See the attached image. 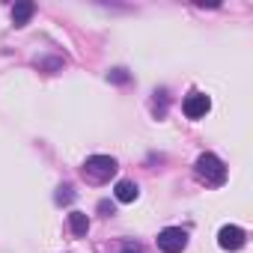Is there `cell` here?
<instances>
[{"instance_id":"obj_1","label":"cell","mask_w":253,"mask_h":253,"mask_svg":"<svg viewBox=\"0 0 253 253\" xmlns=\"http://www.w3.org/2000/svg\"><path fill=\"white\" fill-rule=\"evenodd\" d=\"M197 179L206 182V185H211V188L223 185V182H226V167H223V161H220L217 155H211V152H203V155L197 158Z\"/></svg>"},{"instance_id":"obj_2","label":"cell","mask_w":253,"mask_h":253,"mask_svg":"<svg viewBox=\"0 0 253 253\" xmlns=\"http://www.w3.org/2000/svg\"><path fill=\"white\" fill-rule=\"evenodd\" d=\"M113 176H116V161H113L110 155H92V158H86V164H84V179H86V182L104 185V182H110Z\"/></svg>"},{"instance_id":"obj_3","label":"cell","mask_w":253,"mask_h":253,"mask_svg":"<svg viewBox=\"0 0 253 253\" xmlns=\"http://www.w3.org/2000/svg\"><path fill=\"white\" fill-rule=\"evenodd\" d=\"M158 247L164 253H182L188 247V232L179 229V226H167V229L158 232Z\"/></svg>"},{"instance_id":"obj_4","label":"cell","mask_w":253,"mask_h":253,"mask_svg":"<svg viewBox=\"0 0 253 253\" xmlns=\"http://www.w3.org/2000/svg\"><path fill=\"white\" fill-rule=\"evenodd\" d=\"M244 241H247V235H244L241 226H232L229 223V226H220V232H217V244L223 250H241Z\"/></svg>"},{"instance_id":"obj_5","label":"cell","mask_w":253,"mask_h":253,"mask_svg":"<svg viewBox=\"0 0 253 253\" xmlns=\"http://www.w3.org/2000/svg\"><path fill=\"white\" fill-rule=\"evenodd\" d=\"M209 107H211V101H209V95H203V92H191V95L185 98V104H182V110H185L188 119H203V116L209 113Z\"/></svg>"},{"instance_id":"obj_6","label":"cell","mask_w":253,"mask_h":253,"mask_svg":"<svg viewBox=\"0 0 253 253\" xmlns=\"http://www.w3.org/2000/svg\"><path fill=\"white\" fill-rule=\"evenodd\" d=\"M137 194H140V188H137L131 179H119V182H116V188H113V197H116L119 203H134V200H137Z\"/></svg>"},{"instance_id":"obj_7","label":"cell","mask_w":253,"mask_h":253,"mask_svg":"<svg viewBox=\"0 0 253 253\" xmlns=\"http://www.w3.org/2000/svg\"><path fill=\"white\" fill-rule=\"evenodd\" d=\"M33 12H36V6L30 3V0H21V3L12 6V24H15V27H24V24L33 18Z\"/></svg>"},{"instance_id":"obj_8","label":"cell","mask_w":253,"mask_h":253,"mask_svg":"<svg viewBox=\"0 0 253 253\" xmlns=\"http://www.w3.org/2000/svg\"><path fill=\"white\" fill-rule=\"evenodd\" d=\"M69 229H72V235L84 238V235L89 232V217H86L84 211H72V214H69Z\"/></svg>"},{"instance_id":"obj_9","label":"cell","mask_w":253,"mask_h":253,"mask_svg":"<svg viewBox=\"0 0 253 253\" xmlns=\"http://www.w3.org/2000/svg\"><path fill=\"white\" fill-rule=\"evenodd\" d=\"M75 200V191H72V185H63L60 191H57V203L60 206H66V203H72Z\"/></svg>"},{"instance_id":"obj_10","label":"cell","mask_w":253,"mask_h":253,"mask_svg":"<svg viewBox=\"0 0 253 253\" xmlns=\"http://www.w3.org/2000/svg\"><path fill=\"white\" fill-rule=\"evenodd\" d=\"M107 81H116V84H125V81H128V75H125V69H113V72L107 75Z\"/></svg>"},{"instance_id":"obj_11","label":"cell","mask_w":253,"mask_h":253,"mask_svg":"<svg viewBox=\"0 0 253 253\" xmlns=\"http://www.w3.org/2000/svg\"><path fill=\"white\" fill-rule=\"evenodd\" d=\"M98 211H101V214H113V203L101 200V203H98Z\"/></svg>"},{"instance_id":"obj_12","label":"cell","mask_w":253,"mask_h":253,"mask_svg":"<svg viewBox=\"0 0 253 253\" xmlns=\"http://www.w3.org/2000/svg\"><path fill=\"white\" fill-rule=\"evenodd\" d=\"M122 253H140V247H137V244H125V250H122Z\"/></svg>"}]
</instances>
